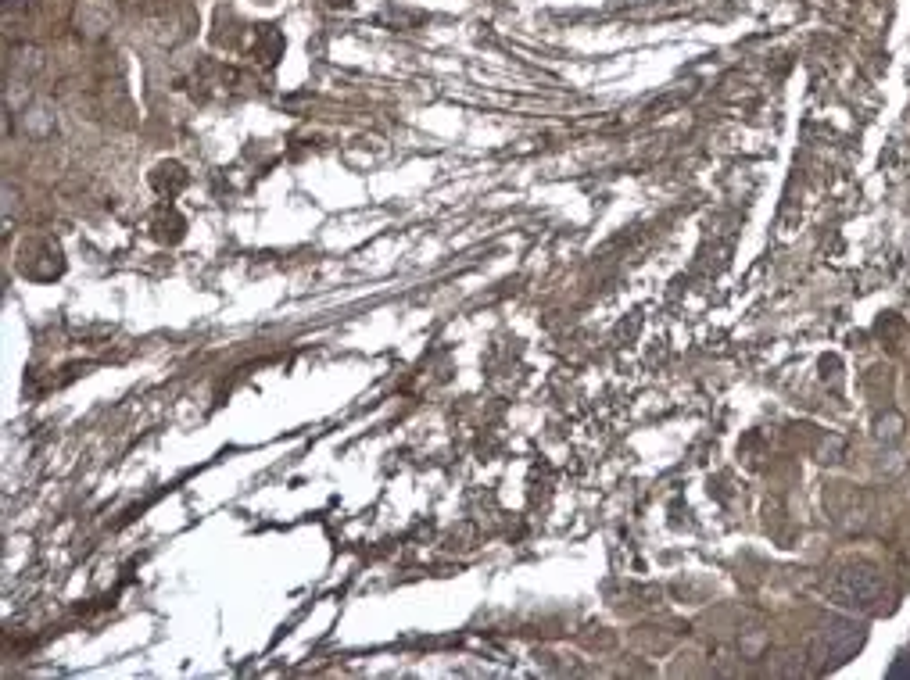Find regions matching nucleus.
Wrapping results in <instances>:
<instances>
[{
    "instance_id": "7ed1b4c3",
    "label": "nucleus",
    "mask_w": 910,
    "mask_h": 680,
    "mask_svg": "<svg viewBox=\"0 0 910 680\" xmlns=\"http://www.w3.org/2000/svg\"><path fill=\"white\" fill-rule=\"evenodd\" d=\"M36 0H4V11L8 15H15V11H26V8H33Z\"/></svg>"
},
{
    "instance_id": "f03ea898",
    "label": "nucleus",
    "mask_w": 910,
    "mask_h": 680,
    "mask_svg": "<svg viewBox=\"0 0 910 680\" xmlns=\"http://www.w3.org/2000/svg\"><path fill=\"white\" fill-rule=\"evenodd\" d=\"M860 645H864V630L860 627H832L821 634V659L828 666L846 663Z\"/></svg>"
},
{
    "instance_id": "f257e3e1",
    "label": "nucleus",
    "mask_w": 910,
    "mask_h": 680,
    "mask_svg": "<svg viewBox=\"0 0 910 680\" xmlns=\"http://www.w3.org/2000/svg\"><path fill=\"white\" fill-rule=\"evenodd\" d=\"M828 598L842 609H857V612H882L889 609V587H885L882 573L868 562H850L842 566L832 580L825 584Z\"/></svg>"
}]
</instances>
